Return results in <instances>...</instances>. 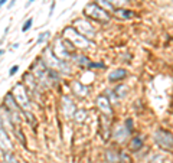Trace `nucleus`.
<instances>
[{"instance_id": "1", "label": "nucleus", "mask_w": 173, "mask_h": 163, "mask_svg": "<svg viewBox=\"0 0 173 163\" xmlns=\"http://www.w3.org/2000/svg\"><path fill=\"white\" fill-rule=\"evenodd\" d=\"M84 13L86 16H90V18H93V19L98 20V22H108L110 20V13H107L105 9H102L100 7L97 3H90V5H86L85 9H84Z\"/></svg>"}, {"instance_id": "2", "label": "nucleus", "mask_w": 173, "mask_h": 163, "mask_svg": "<svg viewBox=\"0 0 173 163\" xmlns=\"http://www.w3.org/2000/svg\"><path fill=\"white\" fill-rule=\"evenodd\" d=\"M64 35H65L68 39H69L74 45H75V48H82V49H86L88 46H91V42L86 39V38H84L81 33L77 32V30H75V27H72V26L65 27Z\"/></svg>"}, {"instance_id": "3", "label": "nucleus", "mask_w": 173, "mask_h": 163, "mask_svg": "<svg viewBox=\"0 0 173 163\" xmlns=\"http://www.w3.org/2000/svg\"><path fill=\"white\" fill-rule=\"evenodd\" d=\"M42 59H43V62H45L48 66H51V68H61V69H62V68H65L67 71H69V68H68L67 64H65L62 59L56 58V55L52 52V49H51V48H46V49H45Z\"/></svg>"}, {"instance_id": "4", "label": "nucleus", "mask_w": 173, "mask_h": 163, "mask_svg": "<svg viewBox=\"0 0 173 163\" xmlns=\"http://www.w3.org/2000/svg\"><path fill=\"white\" fill-rule=\"evenodd\" d=\"M12 95H13V98L16 100V104H19L20 107H23V108H29V97H27V92L22 84L14 85Z\"/></svg>"}, {"instance_id": "5", "label": "nucleus", "mask_w": 173, "mask_h": 163, "mask_svg": "<svg viewBox=\"0 0 173 163\" xmlns=\"http://www.w3.org/2000/svg\"><path fill=\"white\" fill-rule=\"evenodd\" d=\"M154 142L160 147L166 150H172V134L166 130H157L154 133Z\"/></svg>"}, {"instance_id": "6", "label": "nucleus", "mask_w": 173, "mask_h": 163, "mask_svg": "<svg viewBox=\"0 0 173 163\" xmlns=\"http://www.w3.org/2000/svg\"><path fill=\"white\" fill-rule=\"evenodd\" d=\"M72 27H77L78 30H80L81 33H82V36L84 38H91V36H94V33H95V30H94V27L86 22V20L84 19H78L74 22V26Z\"/></svg>"}, {"instance_id": "7", "label": "nucleus", "mask_w": 173, "mask_h": 163, "mask_svg": "<svg viewBox=\"0 0 173 163\" xmlns=\"http://www.w3.org/2000/svg\"><path fill=\"white\" fill-rule=\"evenodd\" d=\"M97 104H98V108H100L104 114H107V116H111V114H113L111 107H110V100H108L105 95H101V97L97 98Z\"/></svg>"}, {"instance_id": "8", "label": "nucleus", "mask_w": 173, "mask_h": 163, "mask_svg": "<svg viewBox=\"0 0 173 163\" xmlns=\"http://www.w3.org/2000/svg\"><path fill=\"white\" fill-rule=\"evenodd\" d=\"M62 104H64V114H65L68 118H72L74 113H75V105H74V103L71 101V98L64 97L62 98Z\"/></svg>"}, {"instance_id": "9", "label": "nucleus", "mask_w": 173, "mask_h": 163, "mask_svg": "<svg viewBox=\"0 0 173 163\" xmlns=\"http://www.w3.org/2000/svg\"><path fill=\"white\" fill-rule=\"evenodd\" d=\"M72 90H74V92L78 94L80 97H85L86 94H88V88L84 87V85L81 84V82H78V81L72 82Z\"/></svg>"}, {"instance_id": "10", "label": "nucleus", "mask_w": 173, "mask_h": 163, "mask_svg": "<svg viewBox=\"0 0 173 163\" xmlns=\"http://www.w3.org/2000/svg\"><path fill=\"white\" fill-rule=\"evenodd\" d=\"M0 146H2L3 149H9V150L12 149V143H10L6 131L3 130V129H0Z\"/></svg>"}, {"instance_id": "11", "label": "nucleus", "mask_w": 173, "mask_h": 163, "mask_svg": "<svg viewBox=\"0 0 173 163\" xmlns=\"http://www.w3.org/2000/svg\"><path fill=\"white\" fill-rule=\"evenodd\" d=\"M114 13L117 18H121V19H131L133 18V12L127 10V9H114Z\"/></svg>"}, {"instance_id": "12", "label": "nucleus", "mask_w": 173, "mask_h": 163, "mask_svg": "<svg viewBox=\"0 0 173 163\" xmlns=\"http://www.w3.org/2000/svg\"><path fill=\"white\" fill-rule=\"evenodd\" d=\"M126 75H127V72L124 71V69H115V71H113L108 75V79H110V81H118V79L124 78Z\"/></svg>"}, {"instance_id": "13", "label": "nucleus", "mask_w": 173, "mask_h": 163, "mask_svg": "<svg viewBox=\"0 0 173 163\" xmlns=\"http://www.w3.org/2000/svg\"><path fill=\"white\" fill-rule=\"evenodd\" d=\"M5 103H6V105L10 110H14V111L19 110V105L16 104V101H14V98L12 94H7L6 97H5Z\"/></svg>"}, {"instance_id": "14", "label": "nucleus", "mask_w": 173, "mask_h": 163, "mask_svg": "<svg viewBox=\"0 0 173 163\" xmlns=\"http://www.w3.org/2000/svg\"><path fill=\"white\" fill-rule=\"evenodd\" d=\"M74 117H75V120H77L78 123H82V121L85 120V117H86V111L85 110L75 111V113H74Z\"/></svg>"}, {"instance_id": "15", "label": "nucleus", "mask_w": 173, "mask_h": 163, "mask_svg": "<svg viewBox=\"0 0 173 163\" xmlns=\"http://www.w3.org/2000/svg\"><path fill=\"white\" fill-rule=\"evenodd\" d=\"M141 146H143V140H141L140 137H134L133 142H131V149H133V150H139Z\"/></svg>"}, {"instance_id": "16", "label": "nucleus", "mask_w": 173, "mask_h": 163, "mask_svg": "<svg viewBox=\"0 0 173 163\" xmlns=\"http://www.w3.org/2000/svg\"><path fill=\"white\" fill-rule=\"evenodd\" d=\"M108 3H110V6L114 9V6L115 7H120L123 6V5H126V3H128V0H107Z\"/></svg>"}, {"instance_id": "17", "label": "nucleus", "mask_w": 173, "mask_h": 163, "mask_svg": "<svg viewBox=\"0 0 173 163\" xmlns=\"http://www.w3.org/2000/svg\"><path fill=\"white\" fill-rule=\"evenodd\" d=\"M49 35H51V32H43L39 35V38H38V40H36V45H40V43H43L45 42V39H48L49 38Z\"/></svg>"}, {"instance_id": "18", "label": "nucleus", "mask_w": 173, "mask_h": 163, "mask_svg": "<svg viewBox=\"0 0 173 163\" xmlns=\"http://www.w3.org/2000/svg\"><path fill=\"white\" fill-rule=\"evenodd\" d=\"M32 23H33V18H29V19L25 22V25L22 26V32H27V30L32 27Z\"/></svg>"}, {"instance_id": "19", "label": "nucleus", "mask_w": 173, "mask_h": 163, "mask_svg": "<svg viewBox=\"0 0 173 163\" xmlns=\"http://www.w3.org/2000/svg\"><path fill=\"white\" fill-rule=\"evenodd\" d=\"M126 126H127V129H126V130L128 131V133H130V131H131V129H133V120H131V118H128V120H126Z\"/></svg>"}, {"instance_id": "20", "label": "nucleus", "mask_w": 173, "mask_h": 163, "mask_svg": "<svg viewBox=\"0 0 173 163\" xmlns=\"http://www.w3.org/2000/svg\"><path fill=\"white\" fill-rule=\"evenodd\" d=\"M97 2H98V6H100V5H102L104 7L110 9V10H113V7L110 6V3H107V0H97Z\"/></svg>"}, {"instance_id": "21", "label": "nucleus", "mask_w": 173, "mask_h": 163, "mask_svg": "<svg viewBox=\"0 0 173 163\" xmlns=\"http://www.w3.org/2000/svg\"><path fill=\"white\" fill-rule=\"evenodd\" d=\"M17 71H19V65H13L12 68H10V71H9V75H10V77H13Z\"/></svg>"}, {"instance_id": "22", "label": "nucleus", "mask_w": 173, "mask_h": 163, "mask_svg": "<svg viewBox=\"0 0 173 163\" xmlns=\"http://www.w3.org/2000/svg\"><path fill=\"white\" fill-rule=\"evenodd\" d=\"M90 66L91 68H104V64H97L95 62V64H90Z\"/></svg>"}, {"instance_id": "23", "label": "nucleus", "mask_w": 173, "mask_h": 163, "mask_svg": "<svg viewBox=\"0 0 173 163\" xmlns=\"http://www.w3.org/2000/svg\"><path fill=\"white\" fill-rule=\"evenodd\" d=\"M53 9H55V2H52V5H51V10H49V12H51V16H52V13H53Z\"/></svg>"}, {"instance_id": "24", "label": "nucleus", "mask_w": 173, "mask_h": 163, "mask_svg": "<svg viewBox=\"0 0 173 163\" xmlns=\"http://www.w3.org/2000/svg\"><path fill=\"white\" fill-rule=\"evenodd\" d=\"M16 2H17V0H12V2L9 3V9H12V7L14 6V3H16Z\"/></svg>"}, {"instance_id": "25", "label": "nucleus", "mask_w": 173, "mask_h": 163, "mask_svg": "<svg viewBox=\"0 0 173 163\" xmlns=\"http://www.w3.org/2000/svg\"><path fill=\"white\" fill-rule=\"evenodd\" d=\"M35 0H29V2H27L26 5H25V7H29V5H32V3H33Z\"/></svg>"}, {"instance_id": "26", "label": "nucleus", "mask_w": 173, "mask_h": 163, "mask_svg": "<svg viewBox=\"0 0 173 163\" xmlns=\"http://www.w3.org/2000/svg\"><path fill=\"white\" fill-rule=\"evenodd\" d=\"M6 2H7V0H0V7L3 6V5H5V3H6Z\"/></svg>"}, {"instance_id": "27", "label": "nucleus", "mask_w": 173, "mask_h": 163, "mask_svg": "<svg viewBox=\"0 0 173 163\" xmlns=\"http://www.w3.org/2000/svg\"><path fill=\"white\" fill-rule=\"evenodd\" d=\"M5 53V49H0V55H3Z\"/></svg>"}]
</instances>
